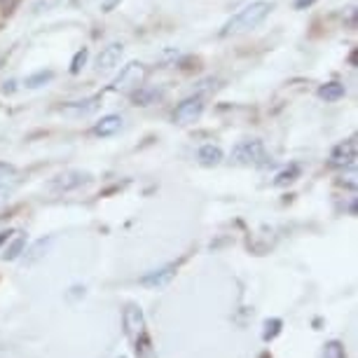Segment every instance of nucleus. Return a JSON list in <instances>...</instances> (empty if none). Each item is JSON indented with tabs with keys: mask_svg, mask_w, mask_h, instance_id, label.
<instances>
[{
	"mask_svg": "<svg viewBox=\"0 0 358 358\" xmlns=\"http://www.w3.org/2000/svg\"><path fill=\"white\" fill-rule=\"evenodd\" d=\"M272 8H274V5L267 3V0H255V3L246 5L244 10H239L225 26H222L220 36H232V33L255 29V26H260L262 22H265L267 15L272 12Z\"/></svg>",
	"mask_w": 358,
	"mask_h": 358,
	"instance_id": "1",
	"label": "nucleus"
},
{
	"mask_svg": "<svg viewBox=\"0 0 358 358\" xmlns=\"http://www.w3.org/2000/svg\"><path fill=\"white\" fill-rule=\"evenodd\" d=\"M148 76L145 66L141 62H131L127 64L122 71H120V76L113 80L110 85V92H120V94H131L134 90H138L141 85H143V80Z\"/></svg>",
	"mask_w": 358,
	"mask_h": 358,
	"instance_id": "2",
	"label": "nucleus"
},
{
	"mask_svg": "<svg viewBox=\"0 0 358 358\" xmlns=\"http://www.w3.org/2000/svg\"><path fill=\"white\" fill-rule=\"evenodd\" d=\"M232 159L236 164H244V166L265 164V159H267L265 145H262V141H241L232 150Z\"/></svg>",
	"mask_w": 358,
	"mask_h": 358,
	"instance_id": "3",
	"label": "nucleus"
},
{
	"mask_svg": "<svg viewBox=\"0 0 358 358\" xmlns=\"http://www.w3.org/2000/svg\"><path fill=\"white\" fill-rule=\"evenodd\" d=\"M124 330L129 335L131 342L141 340V337L148 335V328H145V316H143V309L136 307V305H127L124 309Z\"/></svg>",
	"mask_w": 358,
	"mask_h": 358,
	"instance_id": "4",
	"label": "nucleus"
},
{
	"mask_svg": "<svg viewBox=\"0 0 358 358\" xmlns=\"http://www.w3.org/2000/svg\"><path fill=\"white\" fill-rule=\"evenodd\" d=\"M201 110H204V99L201 96H190L185 101H180L178 106H176L173 110V122L178 124H190L194 120L199 117Z\"/></svg>",
	"mask_w": 358,
	"mask_h": 358,
	"instance_id": "5",
	"label": "nucleus"
},
{
	"mask_svg": "<svg viewBox=\"0 0 358 358\" xmlns=\"http://www.w3.org/2000/svg\"><path fill=\"white\" fill-rule=\"evenodd\" d=\"M356 162V138H349L340 143L330 155V166L333 169H349Z\"/></svg>",
	"mask_w": 358,
	"mask_h": 358,
	"instance_id": "6",
	"label": "nucleus"
},
{
	"mask_svg": "<svg viewBox=\"0 0 358 358\" xmlns=\"http://www.w3.org/2000/svg\"><path fill=\"white\" fill-rule=\"evenodd\" d=\"M92 176L90 173H83V171H66L57 178H52L50 187L52 190H59V192H69V190H76V187L90 183Z\"/></svg>",
	"mask_w": 358,
	"mask_h": 358,
	"instance_id": "7",
	"label": "nucleus"
},
{
	"mask_svg": "<svg viewBox=\"0 0 358 358\" xmlns=\"http://www.w3.org/2000/svg\"><path fill=\"white\" fill-rule=\"evenodd\" d=\"M122 54H124V45L122 43L106 45L103 50L99 52V57H96V69L99 71H110V69H115V66L120 64V59H122Z\"/></svg>",
	"mask_w": 358,
	"mask_h": 358,
	"instance_id": "8",
	"label": "nucleus"
},
{
	"mask_svg": "<svg viewBox=\"0 0 358 358\" xmlns=\"http://www.w3.org/2000/svg\"><path fill=\"white\" fill-rule=\"evenodd\" d=\"M26 248V234L22 232V229H12L10 239H8V246L0 251V258L3 260H17L19 255L24 253Z\"/></svg>",
	"mask_w": 358,
	"mask_h": 358,
	"instance_id": "9",
	"label": "nucleus"
},
{
	"mask_svg": "<svg viewBox=\"0 0 358 358\" xmlns=\"http://www.w3.org/2000/svg\"><path fill=\"white\" fill-rule=\"evenodd\" d=\"M176 276V265H166L162 269H155V272H148L145 276H141V283L150 288H162L166 283H171V279Z\"/></svg>",
	"mask_w": 358,
	"mask_h": 358,
	"instance_id": "10",
	"label": "nucleus"
},
{
	"mask_svg": "<svg viewBox=\"0 0 358 358\" xmlns=\"http://www.w3.org/2000/svg\"><path fill=\"white\" fill-rule=\"evenodd\" d=\"M122 129V117L120 115H106V117H101L96 124H94V134L96 136H113V134H117Z\"/></svg>",
	"mask_w": 358,
	"mask_h": 358,
	"instance_id": "11",
	"label": "nucleus"
},
{
	"mask_svg": "<svg viewBox=\"0 0 358 358\" xmlns=\"http://www.w3.org/2000/svg\"><path fill=\"white\" fill-rule=\"evenodd\" d=\"M159 96H162L159 90H155V87H143V85L131 92V99L136 106H152V103H157Z\"/></svg>",
	"mask_w": 358,
	"mask_h": 358,
	"instance_id": "12",
	"label": "nucleus"
},
{
	"mask_svg": "<svg viewBox=\"0 0 358 358\" xmlns=\"http://www.w3.org/2000/svg\"><path fill=\"white\" fill-rule=\"evenodd\" d=\"M197 159L201 166H218L222 162V150L218 145H204V148H199Z\"/></svg>",
	"mask_w": 358,
	"mask_h": 358,
	"instance_id": "13",
	"label": "nucleus"
},
{
	"mask_svg": "<svg viewBox=\"0 0 358 358\" xmlns=\"http://www.w3.org/2000/svg\"><path fill=\"white\" fill-rule=\"evenodd\" d=\"M344 94H347V87L342 83H326L319 87V96L323 101H328V103H333V101H340Z\"/></svg>",
	"mask_w": 358,
	"mask_h": 358,
	"instance_id": "14",
	"label": "nucleus"
},
{
	"mask_svg": "<svg viewBox=\"0 0 358 358\" xmlns=\"http://www.w3.org/2000/svg\"><path fill=\"white\" fill-rule=\"evenodd\" d=\"M300 173H302V169H300V166H297V164H290L288 169H283L281 173H276L274 185H276V187H283V185L295 183V180L300 178Z\"/></svg>",
	"mask_w": 358,
	"mask_h": 358,
	"instance_id": "15",
	"label": "nucleus"
},
{
	"mask_svg": "<svg viewBox=\"0 0 358 358\" xmlns=\"http://www.w3.org/2000/svg\"><path fill=\"white\" fill-rule=\"evenodd\" d=\"M50 244H52V239H40V241H36V244H33V246L29 248L26 258H24L26 265H33L36 260L45 258V253H47V248H50Z\"/></svg>",
	"mask_w": 358,
	"mask_h": 358,
	"instance_id": "16",
	"label": "nucleus"
},
{
	"mask_svg": "<svg viewBox=\"0 0 358 358\" xmlns=\"http://www.w3.org/2000/svg\"><path fill=\"white\" fill-rule=\"evenodd\" d=\"M131 344H134V351H136L138 358H157V351H155V347H152L150 335L141 337V340L131 342Z\"/></svg>",
	"mask_w": 358,
	"mask_h": 358,
	"instance_id": "17",
	"label": "nucleus"
},
{
	"mask_svg": "<svg viewBox=\"0 0 358 358\" xmlns=\"http://www.w3.org/2000/svg\"><path fill=\"white\" fill-rule=\"evenodd\" d=\"M52 78H54L52 71H38V73H33V76L26 78L24 85L29 87V90H38V87H45Z\"/></svg>",
	"mask_w": 358,
	"mask_h": 358,
	"instance_id": "18",
	"label": "nucleus"
},
{
	"mask_svg": "<svg viewBox=\"0 0 358 358\" xmlns=\"http://www.w3.org/2000/svg\"><path fill=\"white\" fill-rule=\"evenodd\" d=\"M323 358H347L342 342L340 340H330L326 344V349H323Z\"/></svg>",
	"mask_w": 358,
	"mask_h": 358,
	"instance_id": "19",
	"label": "nucleus"
},
{
	"mask_svg": "<svg viewBox=\"0 0 358 358\" xmlns=\"http://www.w3.org/2000/svg\"><path fill=\"white\" fill-rule=\"evenodd\" d=\"M281 326H283V323H281L279 319L265 321V330H262V340H265V342H272L274 337L281 333Z\"/></svg>",
	"mask_w": 358,
	"mask_h": 358,
	"instance_id": "20",
	"label": "nucleus"
},
{
	"mask_svg": "<svg viewBox=\"0 0 358 358\" xmlns=\"http://www.w3.org/2000/svg\"><path fill=\"white\" fill-rule=\"evenodd\" d=\"M87 59H90V52H87V47H83V50H80L76 57H73V62H71V73H73V76H78V73L85 69Z\"/></svg>",
	"mask_w": 358,
	"mask_h": 358,
	"instance_id": "21",
	"label": "nucleus"
},
{
	"mask_svg": "<svg viewBox=\"0 0 358 358\" xmlns=\"http://www.w3.org/2000/svg\"><path fill=\"white\" fill-rule=\"evenodd\" d=\"M15 176V166L8 164V162H0V180H8Z\"/></svg>",
	"mask_w": 358,
	"mask_h": 358,
	"instance_id": "22",
	"label": "nucleus"
},
{
	"mask_svg": "<svg viewBox=\"0 0 358 358\" xmlns=\"http://www.w3.org/2000/svg\"><path fill=\"white\" fill-rule=\"evenodd\" d=\"M314 3L316 0H295V10H307V8H312Z\"/></svg>",
	"mask_w": 358,
	"mask_h": 358,
	"instance_id": "23",
	"label": "nucleus"
},
{
	"mask_svg": "<svg viewBox=\"0 0 358 358\" xmlns=\"http://www.w3.org/2000/svg\"><path fill=\"white\" fill-rule=\"evenodd\" d=\"M117 3H120V0H106V3H103V8H101V10H103V12H110V10H113Z\"/></svg>",
	"mask_w": 358,
	"mask_h": 358,
	"instance_id": "24",
	"label": "nucleus"
},
{
	"mask_svg": "<svg viewBox=\"0 0 358 358\" xmlns=\"http://www.w3.org/2000/svg\"><path fill=\"white\" fill-rule=\"evenodd\" d=\"M73 3H76L78 8H87V5H92L94 0H73Z\"/></svg>",
	"mask_w": 358,
	"mask_h": 358,
	"instance_id": "25",
	"label": "nucleus"
},
{
	"mask_svg": "<svg viewBox=\"0 0 358 358\" xmlns=\"http://www.w3.org/2000/svg\"><path fill=\"white\" fill-rule=\"evenodd\" d=\"M117 358H127V356H117Z\"/></svg>",
	"mask_w": 358,
	"mask_h": 358,
	"instance_id": "26",
	"label": "nucleus"
}]
</instances>
